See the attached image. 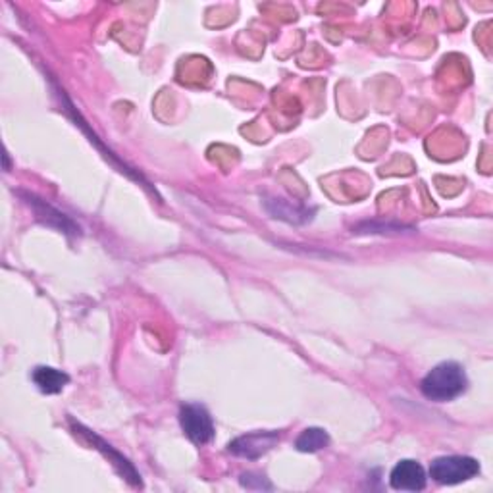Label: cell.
Here are the masks:
<instances>
[{
	"label": "cell",
	"instance_id": "cell-6",
	"mask_svg": "<svg viewBox=\"0 0 493 493\" xmlns=\"http://www.w3.org/2000/svg\"><path fill=\"white\" fill-rule=\"evenodd\" d=\"M426 482H428V476H426L424 467L410 458L399 461L389 474V484L397 491H422Z\"/></svg>",
	"mask_w": 493,
	"mask_h": 493
},
{
	"label": "cell",
	"instance_id": "cell-8",
	"mask_svg": "<svg viewBox=\"0 0 493 493\" xmlns=\"http://www.w3.org/2000/svg\"><path fill=\"white\" fill-rule=\"evenodd\" d=\"M267 210L272 215V218L286 220L289 224H305L312 220V210H307L305 206H291V203L284 199H272L267 203Z\"/></svg>",
	"mask_w": 493,
	"mask_h": 493
},
{
	"label": "cell",
	"instance_id": "cell-3",
	"mask_svg": "<svg viewBox=\"0 0 493 493\" xmlns=\"http://www.w3.org/2000/svg\"><path fill=\"white\" fill-rule=\"evenodd\" d=\"M70 424H72L74 434L84 438L89 443V446H93L96 451H101L108 458V463H112V467L116 468V472L122 476V478L126 482H129L134 488H143L141 474L136 470V467L131 465L124 455H120L112 446H108V443L103 438H98L96 434H93L91 430H87L86 426H81L79 422H74L72 418H70Z\"/></svg>",
	"mask_w": 493,
	"mask_h": 493
},
{
	"label": "cell",
	"instance_id": "cell-5",
	"mask_svg": "<svg viewBox=\"0 0 493 493\" xmlns=\"http://www.w3.org/2000/svg\"><path fill=\"white\" fill-rule=\"evenodd\" d=\"M279 441V432L268 430V432H251L236 438L234 441L227 443V451L236 455L249 458V461H257L262 455H267L270 449L276 448Z\"/></svg>",
	"mask_w": 493,
	"mask_h": 493
},
{
	"label": "cell",
	"instance_id": "cell-10",
	"mask_svg": "<svg viewBox=\"0 0 493 493\" xmlns=\"http://www.w3.org/2000/svg\"><path fill=\"white\" fill-rule=\"evenodd\" d=\"M239 482L246 489H272V484L265 478V476L257 472H243Z\"/></svg>",
	"mask_w": 493,
	"mask_h": 493
},
{
	"label": "cell",
	"instance_id": "cell-1",
	"mask_svg": "<svg viewBox=\"0 0 493 493\" xmlns=\"http://www.w3.org/2000/svg\"><path fill=\"white\" fill-rule=\"evenodd\" d=\"M467 386L468 377L465 368L458 363H453V360H448V363L434 367L424 376L420 389L426 399L436 403H448L457 399L458 396H463Z\"/></svg>",
	"mask_w": 493,
	"mask_h": 493
},
{
	"label": "cell",
	"instance_id": "cell-4",
	"mask_svg": "<svg viewBox=\"0 0 493 493\" xmlns=\"http://www.w3.org/2000/svg\"><path fill=\"white\" fill-rule=\"evenodd\" d=\"M179 424H182L184 434L196 446H206L215 438V422H212V417L205 405H184L179 408Z\"/></svg>",
	"mask_w": 493,
	"mask_h": 493
},
{
	"label": "cell",
	"instance_id": "cell-2",
	"mask_svg": "<svg viewBox=\"0 0 493 493\" xmlns=\"http://www.w3.org/2000/svg\"><path fill=\"white\" fill-rule=\"evenodd\" d=\"M480 474V463L472 457L449 455L438 457L430 465V478L443 486H455L472 480Z\"/></svg>",
	"mask_w": 493,
	"mask_h": 493
},
{
	"label": "cell",
	"instance_id": "cell-7",
	"mask_svg": "<svg viewBox=\"0 0 493 493\" xmlns=\"http://www.w3.org/2000/svg\"><path fill=\"white\" fill-rule=\"evenodd\" d=\"M31 380L45 396H56L70 384V376L53 367H37L31 374Z\"/></svg>",
	"mask_w": 493,
	"mask_h": 493
},
{
	"label": "cell",
	"instance_id": "cell-9",
	"mask_svg": "<svg viewBox=\"0 0 493 493\" xmlns=\"http://www.w3.org/2000/svg\"><path fill=\"white\" fill-rule=\"evenodd\" d=\"M330 446V436L324 428H307L295 441V448L301 453H317Z\"/></svg>",
	"mask_w": 493,
	"mask_h": 493
}]
</instances>
